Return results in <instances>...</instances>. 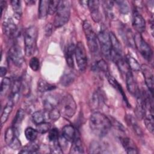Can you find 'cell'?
Wrapping results in <instances>:
<instances>
[{"label":"cell","instance_id":"4316f807","mask_svg":"<svg viewBox=\"0 0 154 154\" xmlns=\"http://www.w3.org/2000/svg\"><path fill=\"white\" fill-rule=\"evenodd\" d=\"M55 88H56L55 85L48 82L46 81L43 79H40L39 81H38L37 89L39 92L45 93L47 91H50L55 90Z\"/></svg>","mask_w":154,"mask_h":154},{"label":"cell","instance_id":"4dcf8cb0","mask_svg":"<svg viewBox=\"0 0 154 154\" xmlns=\"http://www.w3.org/2000/svg\"><path fill=\"white\" fill-rule=\"evenodd\" d=\"M144 123L147 129V130L152 134H153L154 131V119L153 114H148L144 115Z\"/></svg>","mask_w":154,"mask_h":154},{"label":"cell","instance_id":"e0dca14e","mask_svg":"<svg viewBox=\"0 0 154 154\" xmlns=\"http://www.w3.org/2000/svg\"><path fill=\"white\" fill-rule=\"evenodd\" d=\"M109 38L111 41V55H123V51H122V45L116 36V35L113 32H109Z\"/></svg>","mask_w":154,"mask_h":154},{"label":"cell","instance_id":"6da1fadb","mask_svg":"<svg viewBox=\"0 0 154 154\" xmlns=\"http://www.w3.org/2000/svg\"><path fill=\"white\" fill-rule=\"evenodd\" d=\"M89 125L92 132L99 137H105L109 132L111 126V120L100 112H94L90 117Z\"/></svg>","mask_w":154,"mask_h":154},{"label":"cell","instance_id":"7dc6e473","mask_svg":"<svg viewBox=\"0 0 154 154\" xmlns=\"http://www.w3.org/2000/svg\"><path fill=\"white\" fill-rule=\"evenodd\" d=\"M114 6V2L112 1H103V7L105 11V13L109 17H111L112 14V10Z\"/></svg>","mask_w":154,"mask_h":154},{"label":"cell","instance_id":"f35d334b","mask_svg":"<svg viewBox=\"0 0 154 154\" xmlns=\"http://www.w3.org/2000/svg\"><path fill=\"white\" fill-rule=\"evenodd\" d=\"M11 80L8 77H4L2 81L1 84V95L3 96L5 94L7 91L9 90L10 86H11Z\"/></svg>","mask_w":154,"mask_h":154},{"label":"cell","instance_id":"b9f144b4","mask_svg":"<svg viewBox=\"0 0 154 154\" xmlns=\"http://www.w3.org/2000/svg\"><path fill=\"white\" fill-rule=\"evenodd\" d=\"M51 129V125L48 122H44L37 125L36 129L40 134H45L50 131Z\"/></svg>","mask_w":154,"mask_h":154},{"label":"cell","instance_id":"484cf974","mask_svg":"<svg viewBox=\"0 0 154 154\" xmlns=\"http://www.w3.org/2000/svg\"><path fill=\"white\" fill-rule=\"evenodd\" d=\"M17 130L13 126L9 127L7 129L5 135H4V140L5 143L10 146V145L13 143V141L17 137Z\"/></svg>","mask_w":154,"mask_h":154},{"label":"cell","instance_id":"8d00e7d4","mask_svg":"<svg viewBox=\"0 0 154 154\" xmlns=\"http://www.w3.org/2000/svg\"><path fill=\"white\" fill-rule=\"evenodd\" d=\"M103 97L100 92L99 91H96L92 96L91 98V102H92V106L94 107V108H97L100 106V105L102 104L103 102Z\"/></svg>","mask_w":154,"mask_h":154},{"label":"cell","instance_id":"ac0fdd59","mask_svg":"<svg viewBox=\"0 0 154 154\" xmlns=\"http://www.w3.org/2000/svg\"><path fill=\"white\" fill-rule=\"evenodd\" d=\"M106 78H107V79H108L109 83L112 86V87H114L115 89H116L120 93L123 100L126 102V104L127 105V106L129 107L131 106V105H129V103L128 102V100L127 99L126 94L123 91V89L122 87V85L118 82V81L112 76L110 75L109 74H108V73L106 74Z\"/></svg>","mask_w":154,"mask_h":154},{"label":"cell","instance_id":"d4e9b609","mask_svg":"<svg viewBox=\"0 0 154 154\" xmlns=\"http://www.w3.org/2000/svg\"><path fill=\"white\" fill-rule=\"evenodd\" d=\"M75 78L76 75L72 71L67 70V72H64L63 76L61 77L60 82L62 85L67 87L73 83Z\"/></svg>","mask_w":154,"mask_h":154},{"label":"cell","instance_id":"2e32d148","mask_svg":"<svg viewBox=\"0 0 154 154\" xmlns=\"http://www.w3.org/2000/svg\"><path fill=\"white\" fill-rule=\"evenodd\" d=\"M77 133L78 132L72 125H67L61 130V137L66 141L72 142Z\"/></svg>","mask_w":154,"mask_h":154},{"label":"cell","instance_id":"8992f818","mask_svg":"<svg viewBox=\"0 0 154 154\" xmlns=\"http://www.w3.org/2000/svg\"><path fill=\"white\" fill-rule=\"evenodd\" d=\"M134 44L142 57L148 61L152 59L153 51L148 43L143 39L141 34L134 35Z\"/></svg>","mask_w":154,"mask_h":154},{"label":"cell","instance_id":"7a4b0ae2","mask_svg":"<svg viewBox=\"0 0 154 154\" xmlns=\"http://www.w3.org/2000/svg\"><path fill=\"white\" fill-rule=\"evenodd\" d=\"M58 108L61 115L67 117H72L76 111V104L73 96L67 93L60 98Z\"/></svg>","mask_w":154,"mask_h":154},{"label":"cell","instance_id":"816d5d0a","mask_svg":"<svg viewBox=\"0 0 154 154\" xmlns=\"http://www.w3.org/2000/svg\"><path fill=\"white\" fill-rule=\"evenodd\" d=\"M0 4H1V14H2V12H3V10H4V7H5L6 2L4 1H1Z\"/></svg>","mask_w":154,"mask_h":154},{"label":"cell","instance_id":"ee69618b","mask_svg":"<svg viewBox=\"0 0 154 154\" xmlns=\"http://www.w3.org/2000/svg\"><path fill=\"white\" fill-rule=\"evenodd\" d=\"M48 113V116H49V119L55 122L57 120H58L59 119V118L60 117L61 114L58 108V107L56 108H54L49 111H47Z\"/></svg>","mask_w":154,"mask_h":154},{"label":"cell","instance_id":"c3c4849f","mask_svg":"<svg viewBox=\"0 0 154 154\" xmlns=\"http://www.w3.org/2000/svg\"><path fill=\"white\" fill-rule=\"evenodd\" d=\"M29 67L33 70V71H37L40 68V61L39 60L35 57H32L30 59L29 63Z\"/></svg>","mask_w":154,"mask_h":154},{"label":"cell","instance_id":"836d02e7","mask_svg":"<svg viewBox=\"0 0 154 154\" xmlns=\"http://www.w3.org/2000/svg\"><path fill=\"white\" fill-rule=\"evenodd\" d=\"M11 5L12 7L13 11L14 12V15L15 17L17 19H19L22 15V5L21 2L17 0L11 1Z\"/></svg>","mask_w":154,"mask_h":154},{"label":"cell","instance_id":"3957f363","mask_svg":"<svg viewBox=\"0 0 154 154\" xmlns=\"http://www.w3.org/2000/svg\"><path fill=\"white\" fill-rule=\"evenodd\" d=\"M70 15V5L68 1H60L55 13L54 25L60 28L64 25L69 20Z\"/></svg>","mask_w":154,"mask_h":154},{"label":"cell","instance_id":"30bf717a","mask_svg":"<svg viewBox=\"0 0 154 154\" xmlns=\"http://www.w3.org/2000/svg\"><path fill=\"white\" fill-rule=\"evenodd\" d=\"M141 70L142 71L145 83L150 91L151 95L153 96V86H154V75L153 69L146 64H143L141 66Z\"/></svg>","mask_w":154,"mask_h":154},{"label":"cell","instance_id":"bcb514c9","mask_svg":"<svg viewBox=\"0 0 154 154\" xmlns=\"http://www.w3.org/2000/svg\"><path fill=\"white\" fill-rule=\"evenodd\" d=\"M48 140L50 143H53L58 141L59 138V132L57 128L51 129L49 131L48 134Z\"/></svg>","mask_w":154,"mask_h":154},{"label":"cell","instance_id":"d6986e66","mask_svg":"<svg viewBox=\"0 0 154 154\" xmlns=\"http://www.w3.org/2000/svg\"><path fill=\"white\" fill-rule=\"evenodd\" d=\"M72 144L71 148L70 149V153H74V154H78V153H83L84 147L82 146V143L79 137V134L77 133L75 138L72 142Z\"/></svg>","mask_w":154,"mask_h":154},{"label":"cell","instance_id":"ffe728a7","mask_svg":"<svg viewBox=\"0 0 154 154\" xmlns=\"http://www.w3.org/2000/svg\"><path fill=\"white\" fill-rule=\"evenodd\" d=\"M75 45L71 43L67 46L66 49L65 57L67 64L70 68H73L74 67V56H75Z\"/></svg>","mask_w":154,"mask_h":154},{"label":"cell","instance_id":"277c9868","mask_svg":"<svg viewBox=\"0 0 154 154\" xmlns=\"http://www.w3.org/2000/svg\"><path fill=\"white\" fill-rule=\"evenodd\" d=\"M37 37V28L31 25L28 27L24 33L25 54L27 57L31 56L34 52Z\"/></svg>","mask_w":154,"mask_h":154},{"label":"cell","instance_id":"5b68a950","mask_svg":"<svg viewBox=\"0 0 154 154\" xmlns=\"http://www.w3.org/2000/svg\"><path fill=\"white\" fill-rule=\"evenodd\" d=\"M82 27L90 51L93 54L97 52L99 49V42L97 36L94 32L93 27L87 20L84 21Z\"/></svg>","mask_w":154,"mask_h":154},{"label":"cell","instance_id":"ba28073f","mask_svg":"<svg viewBox=\"0 0 154 154\" xmlns=\"http://www.w3.org/2000/svg\"><path fill=\"white\" fill-rule=\"evenodd\" d=\"M97 36L102 54L106 58L110 57L111 46L109 33L106 31L102 29Z\"/></svg>","mask_w":154,"mask_h":154},{"label":"cell","instance_id":"7402d4cb","mask_svg":"<svg viewBox=\"0 0 154 154\" xmlns=\"http://www.w3.org/2000/svg\"><path fill=\"white\" fill-rule=\"evenodd\" d=\"M48 119V113L45 109L35 111L32 115V120L36 125L42 122H47V120Z\"/></svg>","mask_w":154,"mask_h":154},{"label":"cell","instance_id":"ab89813d","mask_svg":"<svg viewBox=\"0 0 154 154\" xmlns=\"http://www.w3.org/2000/svg\"><path fill=\"white\" fill-rule=\"evenodd\" d=\"M123 33H124L123 35L125 36V41L126 42L127 44L129 46L133 48L135 46L134 35L132 34V31H131V29H127L123 31Z\"/></svg>","mask_w":154,"mask_h":154},{"label":"cell","instance_id":"44dd1931","mask_svg":"<svg viewBox=\"0 0 154 154\" xmlns=\"http://www.w3.org/2000/svg\"><path fill=\"white\" fill-rule=\"evenodd\" d=\"M90 153H107L105 144L98 141H93L89 146Z\"/></svg>","mask_w":154,"mask_h":154},{"label":"cell","instance_id":"5bb4252c","mask_svg":"<svg viewBox=\"0 0 154 154\" xmlns=\"http://www.w3.org/2000/svg\"><path fill=\"white\" fill-rule=\"evenodd\" d=\"M99 1L97 0L88 1L87 7L90 9L91 16L95 22H99L101 19V15L99 11Z\"/></svg>","mask_w":154,"mask_h":154},{"label":"cell","instance_id":"cb8c5ba5","mask_svg":"<svg viewBox=\"0 0 154 154\" xmlns=\"http://www.w3.org/2000/svg\"><path fill=\"white\" fill-rule=\"evenodd\" d=\"M21 89V79H16L11 85V96L10 99H12L14 103L16 102L19 96V93Z\"/></svg>","mask_w":154,"mask_h":154},{"label":"cell","instance_id":"4fadbf2b","mask_svg":"<svg viewBox=\"0 0 154 154\" xmlns=\"http://www.w3.org/2000/svg\"><path fill=\"white\" fill-rule=\"evenodd\" d=\"M132 24L134 28L139 34L143 32L146 29V22L143 16L135 11L132 16Z\"/></svg>","mask_w":154,"mask_h":154},{"label":"cell","instance_id":"d590c367","mask_svg":"<svg viewBox=\"0 0 154 154\" xmlns=\"http://www.w3.org/2000/svg\"><path fill=\"white\" fill-rule=\"evenodd\" d=\"M38 131L31 127H28L25 130V136L26 138L30 142L34 141L37 137Z\"/></svg>","mask_w":154,"mask_h":154},{"label":"cell","instance_id":"1f68e13d","mask_svg":"<svg viewBox=\"0 0 154 154\" xmlns=\"http://www.w3.org/2000/svg\"><path fill=\"white\" fill-rule=\"evenodd\" d=\"M25 118V112L22 109H19L13 121V126L16 129H18L21 125L23 119Z\"/></svg>","mask_w":154,"mask_h":154},{"label":"cell","instance_id":"8fae6325","mask_svg":"<svg viewBox=\"0 0 154 154\" xmlns=\"http://www.w3.org/2000/svg\"><path fill=\"white\" fill-rule=\"evenodd\" d=\"M126 88L128 91L134 96H138L140 94L138 85L134 79L133 74L131 70H129L126 73Z\"/></svg>","mask_w":154,"mask_h":154},{"label":"cell","instance_id":"9a60e30c","mask_svg":"<svg viewBox=\"0 0 154 154\" xmlns=\"http://www.w3.org/2000/svg\"><path fill=\"white\" fill-rule=\"evenodd\" d=\"M120 141L127 153L135 154L138 153L135 144L131 138L126 137H120Z\"/></svg>","mask_w":154,"mask_h":154},{"label":"cell","instance_id":"e575fe53","mask_svg":"<svg viewBox=\"0 0 154 154\" xmlns=\"http://www.w3.org/2000/svg\"><path fill=\"white\" fill-rule=\"evenodd\" d=\"M30 77L26 75L21 79V88L25 95H28L30 91Z\"/></svg>","mask_w":154,"mask_h":154},{"label":"cell","instance_id":"603a6c76","mask_svg":"<svg viewBox=\"0 0 154 154\" xmlns=\"http://www.w3.org/2000/svg\"><path fill=\"white\" fill-rule=\"evenodd\" d=\"M14 102L12 99H10L7 103H6L5 106H4L3 111L2 112L1 117V126L3 125L4 123H5L7 120H8L11 112H12L13 105H14Z\"/></svg>","mask_w":154,"mask_h":154},{"label":"cell","instance_id":"83f0119b","mask_svg":"<svg viewBox=\"0 0 154 154\" xmlns=\"http://www.w3.org/2000/svg\"><path fill=\"white\" fill-rule=\"evenodd\" d=\"M39 145L34 141H30L29 144L24 146L19 152L20 153H35L39 150Z\"/></svg>","mask_w":154,"mask_h":154},{"label":"cell","instance_id":"f907efd6","mask_svg":"<svg viewBox=\"0 0 154 154\" xmlns=\"http://www.w3.org/2000/svg\"><path fill=\"white\" fill-rule=\"evenodd\" d=\"M7 73V69L5 67L1 66L0 68V76L1 77L3 78Z\"/></svg>","mask_w":154,"mask_h":154},{"label":"cell","instance_id":"7bdbcfd3","mask_svg":"<svg viewBox=\"0 0 154 154\" xmlns=\"http://www.w3.org/2000/svg\"><path fill=\"white\" fill-rule=\"evenodd\" d=\"M60 1L51 0L48 1V14L50 15L56 13Z\"/></svg>","mask_w":154,"mask_h":154},{"label":"cell","instance_id":"f1b7e54d","mask_svg":"<svg viewBox=\"0 0 154 154\" xmlns=\"http://www.w3.org/2000/svg\"><path fill=\"white\" fill-rule=\"evenodd\" d=\"M48 1L46 0L39 1L38 8V16L39 19H43L48 14Z\"/></svg>","mask_w":154,"mask_h":154},{"label":"cell","instance_id":"681fc988","mask_svg":"<svg viewBox=\"0 0 154 154\" xmlns=\"http://www.w3.org/2000/svg\"><path fill=\"white\" fill-rule=\"evenodd\" d=\"M45 31H46V35H48V36L50 35L52 33V26L48 23V25H46V26L45 28Z\"/></svg>","mask_w":154,"mask_h":154},{"label":"cell","instance_id":"7c38bea8","mask_svg":"<svg viewBox=\"0 0 154 154\" xmlns=\"http://www.w3.org/2000/svg\"><path fill=\"white\" fill-rule=\"evenodd\" d=\"M2 30L7 36L9 37H13L17 33V28L11 17H8L5 19L2 23Z\"/></svg>","mask_w":154,"mask_h":154},{"label":"cell","instance_id":"9c48e42d","mask_svg":"<svg viewBox=\"0 0 154 154\" xmlns=\"http://www.w3.org/2000/svg\"><path fill=\"white\" fill-rule=\"evenodd\" d=\"M8 57L14 65L18 67H20L24 63L23 53L18 45H14L10 48L8 51Z\"/></svg>","mask_w":154,"mask_h":154},{"label":"cell","instance_id":"f546056e","mask_svg":"<svg viewBox=\"0 0 154 154\" xmlns=\"http://www.w3.org/2000/svg\"><path fill=\"white\" fill-rule=\"evenodd\" d=\"M126 60L131 70L139 71L141 70V66L138 61L131 55H127L126 57Z\"/></svg>","mask_w":154,"mask_h":154},{"label":"cell","instance_id":"60d3db41","mask_svg":"<svg viewBox=\"0 0 154 154\" xmlns=\"http://www.w3.org/2000/svg\"><path fill=\"white\" fill-rule=\"evenodd\" d=\"M116 3L117 4L120 13L123 14H126L129 11V6L126 1H116Z\"/></svg>","mask_w":154,"mask_h":154},{"label":"cell","instance_id":"d6a6232c","mask_svg":"<svg viewBox=\"0 0 154 154\" xmlns=\"http://www.w3.org/2000/svg\"><path fill=\"white\" fill-rule=\"evenodd\" d=\"M126 120H127V122H128V125L132 128L133 131L137 135H138L139 136H141L143 135V132L141 131V129L138 126L137 122L135 121V120L134 119V118L132 116H131V115L128 116Z\"/></svg>","mask_w":154,"mask_h":154},{"label":"cell","instance_id":"74e56055","mask_svg":"<svg viewBox=\"0 0 154 154\" xmlns=\"http://www.w3.org/2000/svg\"><path fill=\"white\" fill-rule=\"evenodd\" d=\"M93 68L96 71L101 72L102 73H105V75L108 74V65L103 60H100L98 61H97L95 65L94 66Z\"/></svg>","mask_w":154,"mask_h":154},{"label":"cell","instance_id":"52a82bcc","mask_svg":"<svg viewBox=\"0 0 154 154\" xmlns=\"http://www.w3.org/2000/svg\"><path fill=\"white\" fill-rule=\"evenodd\" d=\"M75 57L79 70L84 72L87 66V56L85 46L81 42H78L75 46Z\"/></svg>","mask_w":154,"mask_h":154},{"label":"cell","instance_id":"f6af8a7d","mask_svg":"<svg viewBox=\"0 0 154 154\" xmlns=\"http://www.w3.org/2000/svg\"><path fill=\"white\" fill-rule=\"evenodd\" d=\"M49 149H50L51 153H52L58 154V153H63L62 148L60 146L59 140L57 141H55V142L50 143Z\"/></svg>","mask_w":154,"mask_h":154}]
</instances>
